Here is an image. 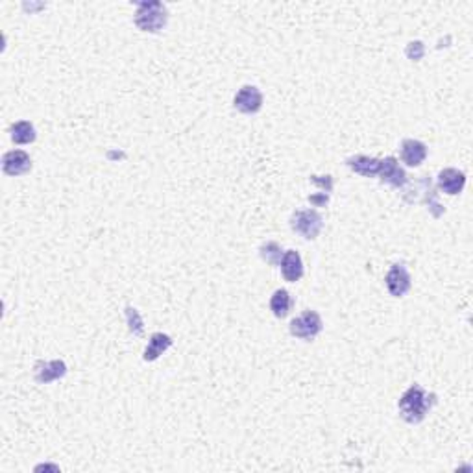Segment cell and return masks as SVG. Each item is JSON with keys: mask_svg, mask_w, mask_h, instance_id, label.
Returning <instances> with one entry per match:
<instances>
[{"mask_svg": "<svg viewBox=\"0 0 473 473\" xmlns=\"http://www.w3.org/2000/svg\"><path fill=\"white\" fill-rule=\"evenodd\" d=\"M436 405V396L429 394L420 384H413L398 401V410L401 418L408 424H420Z\"/></svg>", "mask_w": 473, "mask_h": 473, "instance_id": "6da1fadb", "label": "cell"}, {"mask_svg": "<svg viewBox=\"0 0 473 473\" xmlns=\"http://www.w3.org/2000/svg\"><path fill=\"white\" fill-rule=\"evenodd\" d=\"M135 26L141 32H150V34H157L167 26L169 20V11L167 6L161 2H141L135 11Z\"/></svg>", "mask_w": 473, "mask_h": 473, "instance_id": "7a4b0ae2", "label": "cell"}, {"mask_svg": "<svg viewBox=\"0 0 473 473\" xmlns=\"http://www.w3.org/2000/svg\"><path fill=\"white\" fill-rule=\"evenodd\" d=\"M290 226L299 237H304L307 240L316 239L322 231V226H324V219L318 211L314 209H302L296 211L290 219Z\"/></svg>", "mask_w": 473, "mask_h": 473, "instance_id": "3957f363", "label": "cell"}, {"mask_svg": "<svg viewBox=\"0 0 473 473\" xmlns=\"http://www.w3.org/2000/svg\"><path fill=\"white\" fill-rule=\"evenodd\" d=\"M290 335L299 340H313L316 339L322 329H324V322L316 311H305L299 316L290 322Z\"/></svg>", "mask_w": 473, "mask_h": 473, "instance_id": "277c9868", "label": "cell"}, {"mask_svg": "<svg viewBox=\"0 0 473 473\" xmlns=\"http://www.w3.org/2000/svg\"><path fill=\"white\" fill-rule=\"evenodd\" d=\"M384 281H387V289H389V292L392 294L394 298H401L413 287L410 274H408L405 264H392L389 272H387Z\"/></svg>", "mask_w": 473, "mask_h": 473, "instance_id": "5b68a950", "label": "cell"}, {"mask_svg": "<svg viewBox=\"0 0 473 473\" xmlns=\"http://www.w3.org/2000/svg\"><path fill=\"white\" fill-rule=\"evenodd\" d=\"M235 110L240 111V113L254 115L263 108V93H261L257 87L254 85H245L242 89H239V93L235 95L233 100Z\"/></svg>", "mask_w": 473, "mask_h": 473, "instance_id": "8992f818", "label": "cell"}, {"mask_svg": "<svg viewBox=\"0 0 473 473\" xmlns=\"http://www.w3.org/2000/svg\"><path fill=\"white\" fill-rule=\"evenodd\" d=\"M2 170L8 176H22L32 170V157L25 150H11L2 157Z\"/></svg>", "mask_w": 473, "mask_h": 473, "instance_id": "52a82bcc", "label": "cell"}, {"mask_svg": "<svg viewBox=\"0 0 473 473\" xmlns=\"http://www.w3.org/2000/svg\"><path fill=\"white\" fill-rule=\"evenodd\" d=\"M67 374V364L63 361H39L35 364L34 375L35 381L41 384H48L58 381Z\"/></svg>", "mask_w": 473, "mask_h": 473, "instance_id": "ba28073f", "label": "cell"}, {"mask_svg": "<svg viewBox=\"0 0 473 473\" xmlns=\"http://www.w3.org/2000/svg\"><path fill=\"white\" fill-rule=\"evenodd\" d=\"M279 266H281V274H283L285 281H289V283H296L304 278V261H302V255L296 250H287L281 257Z\"/></svg>", "mask_w": 473, "mask_h": 473, "instance_id": "9c48e42d", "label": "cell"}, {"mask_svg": "<svg viewBox=\"0 0 473 473\" xmlns=\"http://www.w3.org/2000/svg\"><path fill=\"white\" fill-rule=\"evenodd\" d=\"M466 185V174L457 169H443L439 174V189L449 196L460 195Z\"/></svg>", "mask_w": 473, "mask_h": 473, "instance_id": "30bf717a", "label": "cell"}, {"mask_svg": "<svg viewBox=\"0 0 473 473\" xmlns=\"http://www.w3.org/2000/svg\"><path fill=\"white\" fill-rule=\"evenodd\" d=\"M377 176L381 178V181L392 185V187H398V189L407 183V174H405V170L399 167L396 157H387V160L381 161V169H379Z\"/></svg>", "mask_w": 473, "mask_h": 473, "instance_id": "8fae6325", "label": "cell"}, {"mask_svg": "<svg viewBox=\"0 0 473 473\" xmlns=\"http://www.w3.org/2000/svg\"><path fill=\"white\" fill-rule=\"evenodd\" d=\"M427 157V146L418 139H405L401 143V161L407 167H420Z\"/></svg>", "mask_w": 473, "mask_h": 473, "instance_id": "7c38bea8", "label": "cell"}, {"mask_svg": "<svg viewBox=\"0 0 473 473\" xmlns=\"http://www.w3.org/2000/svg\"><path fill=\"white\" fill-rule=\"evenodd\" d=\"M348 167L354 172L361 176H366V178H374L379 174V169H381V160H375V157H368V155H355V157H349Z\"/></svg>", "mask_w": 473, "mask_h": 473, "instance_id": "4fadbf2b", "label": "cell"}, {"mask_svg": "<svg viewBox=\"0 0 473 473\" xmlns=\"http://www.w3.org/2000/svg\"><path fill=\"white\" fill-rule=\"evenodd\" d=\"M170 346H172V339H170L169 335L154 333L150 337V342L148 346H146L143 359H145L146 363H152V361L160 359V355H163Z\"/></svg>", "mask_w": 473, "mask_h": 473, "instance_id": "5bb4252c", "label": "cell"}, {"mask_svg": "<svg viewBox=\"0 0 473 473\" xmlns=\"http://www.w3.org/2000/svg\"><path fill=\"white\" fill-rule=\"evenodd\" d=\"M294 305V299L290 296L289 290L279 289L272 294V298H270V309L274 313L276 318H285L287 314L290 313Z\"/></svg>", "mask_w": 473, "mask_h": 473, "instance_id": "9a60e30c", "label": "cell"}, {"mask_svg": "<svg viewBox=\"0 0 473 473\" xmlns=\"http://www.w3.org/2000/svg\"><path fill=\"white\" fill-rule=\"evenodd\" d=\"M10 137L15 145H30L34 143L37 134H35V128L32 122L28 120H19L15 124L10 128Z\"/></svg>", "mask_w": 473, "mask_h": 473, "instance_id": "2e32d148", "label": "cell"}, {"mask_svg": "<svg viewBox=\"0 0 473 473\" xmlns=\"http://www.w3.org/2000/svg\"><path fill=\"white\" fill-rule=\"evenodd\" d=\"M261 257H263V261H266L268 264L278 266V264L281 263L283 252H281L278 242H266V245L261 246Z\"/></svg>", "mask_w": 473, "mask_h": 473, "instance_id": "e0dca14e", "label": "cell"}, {"mask_svg": "<svg viewBox=\"0 0 473 473\" xmlns=\"http://www.w3.org/2000/svg\"><path fill=\"white\" fill-rule=\"evenodd\" d=\"M126 316H128V324H130V331L135 335H143V320H141L139 313L131 307L126 309Z\"/></svg>", "mask_w": 473, "mask_h": 473, "instance_id": "ac0fdd59", "label": "cell"}, {"mask_svg": "<svg viewBox=\"0 0 473 473\" xmlns=\"http://www.w3.org/2000/svg\"><path fill=\"white\" fill-rule=\"evenodd\" d=\"M311 181L318 183L320 187H325V193H331V189H333V178L331 176H325V180L320 176H311Z\"/></svg>", "mask_w": 473, "mask_h": 473, "instance_id": "d6986e66", "label": "cell"}]
</instances>
